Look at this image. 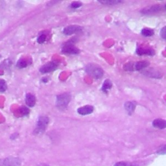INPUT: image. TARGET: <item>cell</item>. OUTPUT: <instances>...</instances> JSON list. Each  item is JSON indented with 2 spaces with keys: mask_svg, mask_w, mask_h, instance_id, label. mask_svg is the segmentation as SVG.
Here are the masks:
<instances>
[{
  "mask_svg": "<svg viewBox=\"0 0 166 166\" xmlns=\"http://www.w3.org/2000/svg\"><path fill=\"white\" fill-rule=\"evenodd\" d=\"M62 53L68 55H77L80 53V50L73 44L68 42L62 48Z\"/></svg>",
  "mask_w": 166,
  "mask_h": 166,
  "instance_id": "7",
  "label": "cell"
},
{
  "mask_svg": "<svg viewBox=\"0 0 166 166\" xmlns=\"http://www.w3.org/2000/svg\"><path fill=\"white\" fill-rule=\"evenodd\" d=\"M71 101V95L69 93H64L56 96V107L61 110H64L68 106Z\"/></svg>",
  "mask_w": 166,
  "mask_h": 166,
  "instance_id": "3",
  "label": "cell"
},
{
  "mask_svg": "<svg viewBox=\"0 0 166 166\" xmlns=\"http://www.w3.org/2000/svg\"><path fill=\"white\" fill-rule=\"evenodd\" d=\"M85 71L89 75L97 79L101 78L104 74V71L101 68L95 64H89L87 65L85 68Z\"/></svg>",
  "mask_w": 166,
  "mask_h": 166,
  "instance_id": "1",
  "label": "cell"
},
{
  "mask_svg": "<svg viewBox=\"0 0 166 166\" xmlns=\"http://www.w3.org/2000/svg\"><path fill=\"white\" fill-rule=\"evenodd\" d=\"M160 36L164 40H165L166 34H165V27H164L160 31Z\"/></svg>",
  "mask_w": 166,
  "mask_h": 166,
  "instance_id": "23",
  "label": "cell"
},
{
  "mask_svg": "<svg viewBox=\"0 0 166 166\" xmlns=\"http://www.w3.org/2000/svg\"><path fill=\"white\" fill-rule=\"evenodd\" d=\"M94 110V108L92 105H85L84 107H81L77 109V113L80 115L86 116L90 114L93 112Z\"/></svg>",
  "mask_w": 166,
  "mask_h": 166,
  "instance_id": "10",
  "label": "cell"
},
{
  "mask_svg": "<svg viewBox=\"0 0 166 166\" xmlns=\"http://www.w3.org/2000/svg\"><path fill=\"white\" fill-rule=\"evenodd\" d=\"M158 153L160 154H165V145H163L158 151Z\"/></svg>",
  "mask_w": 166,
  "mask_h": 166,
  "instance_id": "24",
  "label": "cell"
},
{
  "mask_svg": "<svg viewBox=\"0 0 166 166\" xmlns=\"http://www.w3.org/2000/svg\"><path fill=\"white\" fill-rule=\"evenodd\" d=\"M58 66L59 64L57 63L55 61L49 62L47 64L43 65V66L40 68V72L43 73V74H44V73L53 72L58 68Z\"/></svg>",
  "mask_w": 166,
  "mask_h": 166,
  "instance_id": "8",
  "label": "cell"
},
{
  "mask_svg": "<svg viewBox=\"0 0 166 166\" xmlns=\"http://www.w3.org/2000/svg\"><path fill=\"white\" fill-rule=\"evenodd\" d=\"M40 166H49V165H46V164H42Z\"/></svg>",
  "mask_w": 166,
  "mask_h": 166,
  "instance_id": "26",
  "label": "cell"
},
{
  "mask_svg": "<svg viewBox=\"0 0 166 166\" xmlns=\"http://www.w3.org/2000/svg\"><path fill=\"white\" fill-rule=\"evenodd\" d=\"M45 40H46V36H45V34H40L37 39V42H38V43H44Z\"/></svg>",
  "mask_w": 166,
  "mask_h": 166,
  "instance_id": "21",
  "label": "cell"
},
{
  "mask_svg": "<svg viewBox=\"0 0 166 166\" xmlns=\"http://www.w3.org/2000/svg\"><path fill=\"white\" fill-rule=\"evenodd\" d=\"M136 103L134 102H132V101H128L126 102L125 103V110H126L128 113L129 114V115H130L134 111L135 108H136Z\"/></svg>",
  "mask_w": 166,
  "mask_h": 166,
  "instance_id": "14",
  "label": "cell"
},
{
  "mask_svg": "<svg viewBox=\"0 0 166 166\" xmlns=\"http://www.w3.org/2000/svg\"><path fill=\"white\" fill-rule=\"evenodd\" d=\"M7 83L4 80L0 79V92H4L7 90Z\"/></svg>",
  "mask_w": 166,
  "mask_h": 166,
  "instance_id": "19",
  "label": "cell"
},
{
  "mask_svg": "<svg viewBox=\"0 0 166 166\" xmlns=\"http://www.w3.org/2000/svg\"><path fill=\"white\" fill-rule=\"evenodd\" d=\"M21 163L18 158L10 156L0 160V166H21Z\"/></svg>",
  "mask_w": 166,
  "mask_h": 166,
  "instance_id": "5",
  "label": "cell"
},
{
  "mask_svg": "<svg viewBox=\"0 0 166 166\" xmlns=\"http://www.w3.org/2000/svg\"><path fill=\"white\" fill-rule=\"evenodd\" d=\"M20 113L22 114V116H26L29 113V110L27 107H21L20 108Z\"/></svg>",
  "mask_w": 166,
  "mask_h": 166,
  "instance_id": "22",
  "label": "cell"
},
{
  "mask_svg": "<svg viewBox=\"0 0 166 166\" xmlns=\"http://www.w3.org/2000/svg\"><path fill=\"white\" fill-rule=\"evenodd\" d=\"M28 63L26 60L20 59L18 61L16 66H17L19 68H25L28 66Z\"/></svg>",
  "mask_w": 166,
  "mask_h": 166,
  "instance_id": "18",
  "label": "cell"
},
{
  "mask_svg": "<svg viewBox=\"0 0 166 166\" xmlns=\"http://www.w3.org/2000/svg\"><path fill=\"white\" fill-rule=\"evenodd\" d=\"M25 103L27 105L30 107H34L36 104V97L31 94H27L25 96Z\"/></svg>",
  "mask_w": 166,
  "mask_h": 166,
  "instance_id": "13",
  "label": "cell"
},
{
  "mask_svg": "<svg viewBox=\"0 0 166 166\" xmlns=\"http://www.w3.org/2000/svg\"><path fill=\"white\" fill-rule=\"evenodd\" d=\"M136 53L138 55H151L152 56L155 54L154 50H152L151 48H143L139 47L136 50Z\"/></svg>",
  "mask_w": 166,
  "mask_h": 166,
  "instance_id": "11",
  "label": "cell"
},
{
  "mask_svg": "<svg viewBox=\"0 0 166 166\" xmlns=\"http://www.w3.org/2000/svg\"><path fill=\"white\" fill-rule=\"evenodd\" d=\"M141 34L145 37H150L154 34V31L149 28H144L141 30Z\"/></svg>",
  "mask_w": 166,
  "mask_h": 166,
  "instance_id": "16",
  "label": "cell"
},
{
  "mask_svg": "<svg viewBox=\"0 0 166 166\" xmlns=\"http://www.w3.org/2000/svg\"><path fill=\"white\" fill-rule=\"evenodd\" d=\"M82 3L81 1H73L70 5V7L72 8V9H77V8H79L80 7L82 6Z\"/></svg>",
  "mask_w": 166,
  "mask_h": 166,
  "instance_id": "20",
  "label": "cell"
},
{
  "mask_svg": "<svg viewBox=\"0 0 166 166\" xmlns=\"http://www.w3.org/2000/svg\"><path fill=\"white\" fill-rule=\"evenodd\" d=\"M152 126L159 129H164L166 127V121L162 119H156L152 122Z\"/></svg>",
  "mask_w": 166,
  "mask_h": 166,
  "instance_id": "12",
  "label": "cell"
},
{
  "mask_svg": "<svg viewBox=\"0 0 166 166\" xmlns=\"http://www.w3.org/2000/svg\"><path fill=\"white\" fill-rule=\"evenodd\" d=\"M49 118L47 116H40L38 119L36 129L34 130V133L36 134H42L45 132L46 127L49 123Z\"/></svg>",
  "mask_w": 166,
  "mask_h": 166,
  "instance_id": "4",
  "label": "cell"
},
{
  "mask_svg": "<svg viewBox=\"0 0 166 166\" xmlns=\"http://www.w3.org/2000/svg\"><path fill=\"white\" fill-rule=\"evenodd\" d=\"M112 83L109 79H107L104 81L102 86V91L105 93H107L108 90L112 88Z\"/></svg>",
  "mask_w": 166,
  "mask_h": 166,
  "instance_id": "15",
  "label": "cell"
},
{
  "mask_svg": "<svg viewBox=\"0 0 166 166\" xmlns=\"http://www.w3.org/2000/svg\"><path fill=\"white\" fill-rule=\"evenodd\" d=\"M165 10V5H154L152 6H149L147 7L144 8L143 9L141 10V13L144 14H154V13L158 12L161 10Z\"/></svg>",
  "mask_w": 166,
  "mask_h": 166,
  "instance_id": "6",
  "label": "cell"
},
{
  "mask_svg": "<svg viewBox=\"0 0 166 166\" xmlns=\"http://www.w3.org/2000/svg\"><path fill=\"white\" fill-rule=\"evenodd\" d=\"M149 66V62L146 61L138 62H130L124 66V70L126 71H140Z\"/></svg>",
  "mask_w": 166,
  "mask_h": 166,
  "instance_id": "2",
  "label": "cell"
},
{
  "mask_svg": "<svg viewBox=\"0 0 166 166\" xmlns=\"http://www.w3.org/2000/svg\"><path fill=\"white\" fill-rule=\"evenodd\" d=\"M81 30H82V28L79 25H69L63 29V33L65 35H72L81 31Z\"/></svg>",
  "mask_w": 166,
  "mask_h": 166,
  "instance_id": "9",
  "label": "cell"
},
{
  "mask_svg": "<svg viewBox=\"0 0 166 166\" xmlns=\"http://www.w3.org/2000/svg\"><path fill=\"white\" fill-rule=\"evenodd\" d=\"M100 3L107 5H115L117 4L121 3L122 1H119V0H107V1H99Z\"/></svg>",
  "mask_w": 166,
  "mask_h": 166,
  "instance_id": "17",
  "label": "cell"
},
{
  "mask_svg": "<svg viewBox=\"0 0 166 166\" xmlns=\"http://www.w3.org/2000/svg\"><path fill=\"white\" fill-rule=\"evenodd\" d=\"M116 166H127L126 165H125L124 163H119V164H117Z\"/></svg>",
  "mask_w": 166,
  "mask_h": 166,
  "instance_id": "25",
  "label": "cell"
}]
</instances>
